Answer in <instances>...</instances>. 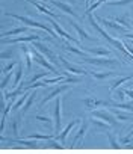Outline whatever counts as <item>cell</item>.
Instances as JSON below:
<instances>
[{"mask_svg":"<svg viewBox=\"0 0 133 154\" xmlns=\"http://www.w3.org/2000/svg\"><path fill=\"white\" fill-rule=\"evenodd\" d=\"M5 15H8V17H12V18H15V20H18V21H21V23H24V24H27V26H30V27H39V29H44L45 32H48L51 36H59L57 33H56V30L54 29H50L47 24H42V23H38V21H33L32 18H29V17H24V15H18V14H12V12H6Z\"/></svg>","mask_w":133,"mask_h":154,"instance_id":"6da1fadb","label":"cell"},{"mask_svg":"<svg viewBox=\"0 0 133 154\" xmlns=\"http://www.w3.org/2000/svg\"><path fill=\"white\" fill-rule=\"evenodd\" d=\"M32 54H33V59L41 65V66H44V69H48V71H51L53 74H60L57 69H56V66L53 65V63H50L47 59H45V56H42V53L41 51H38L36 50V47H32V51H30Z\"/></svg>","mask_w":133,"mask_h":154,"instance_id":"7a4b0ae2","label":"cell"},{"mask_svg":"<svg viewBox=\"0 0 133 154\" xmlns=\"http://www.w3.org/2000/svg\"><path fill=\"white\" fill-rule=\"evenodd\" d=\"M91 116L98 118V119H101V121L110 124L112 127H116V118H115V115L110 113V112H106V110H92V112H91Z\"/></svg>","mask_w":133,"mask_h":154,"instance_id":"3957f363","label":"cell"},{"mask_svg":"<svg viewBox=\"0 0 133 154\" xmlns=\"http://www.w3.org/2000/svg\"><path fill=\"white\" fill-rule=\"evenodd\" d=\"M82 103H83L88 109H91V110H94V109H97V107H110V104H112V101H103V100H97V98H94V97L85 98V100H82Z\"/></svg>","mask_w":133,"mask_h":154,"instance_id":"277c9868","label":"cell"},{"mask_svg":"<svg viewBox=\"0 0 133 154\" xmlns=\"http://www.w3.org/2000/svg\"><path fill=\"white\" fill-rule=\"evenodd\" d=\"M33 47H36L44 56H47V57L50 59V62H53V63L57 65V59H59V57H56V54H54L50 48H47V47H45L44 44H41L39 41H33Z\"/></svg>","mask_w":133,"mask_h":154,"instance_id":"5b68a950","label":"cell"},{"mask_svg":"<svg viewBox=\"0 0 133 154\" xmlns=\"http://www.w3.org/2000/svg\"><path fill=\"white\" fill-rule=\"evenodd\" d=\"M66 89H68V85H65V83H62V82H60V86H57L56 89H53V91H51V92H50V94H48V95H47L41 103H39V107H42L44 104H47L50 100H53V98L59 97V94H62V92H63V91H66Z\"/></svg>","mask_w":133,"mask_h":154,"instance_id":"8992f818","label":"cell"},{"mask_svg":"<svg viewBox=\"0 0 133 154\" xmlns=\"http://www.w3.org/2000/svg\"><path fill=\"white\" fill-rule=\"evenodd\" d=\"M48 21L51 23L53 29L56 30V33H57L59 36H62V38H65V39H68V41H73V42H79V41H77L76 38H73V36H71L68 32H65V30H63V29H62V27H60V26L56 23V20H54V18H51V17H50V18H48Z\"/></svg>","mask_w":133,"mask_h":154,"instance_id":"52a82bcc","label":"cell"},{"mask_svg":"<svg viewBox=\"0 0 133 154\" xmlns=\"http://www.w3.org/2000/svg\"><path fill=\"white\" fill-rule=\"evenodd\" d=\"M32 41H39V35H32V36H18V38H14V39H9V38H2V42L3 44H14V42H32Z\"/></svg>","mask_w":133,"mask_h":154,"instance_id":"ba28073f","label":"cell"},{"mask_svg":"<svg viewBox=\"0 0 133 154\" xmlns=\"http://www.w3.org/2000/svg\"><path fill=\"white\" fill-rule=\"evenodd\" d=\"M83 62L86 63H95V65H115V59H104V57H83Z\"/></svg>","mask_w":133,"mask_h":154,"instance_id":"9c48e42d","label":"cell"},{"mask_svg":"<svg viewBox=\"0 0 133 154\" xmlns=\"http://www.w3.org/2000/svg\"><path fill=\"white\" fill-rule=\"evenodd\" d=\"M86 130H88V122L85 121V122H82V127L77 130V134L74 136V139H73V142H71V146H77L79 140H80V143L83 142V137H85V133H86Z\"/></svg>","mask_w":133,"mask_h":154,"instance_id":"30bf717a","label":"cell"},{"mask_svg":"<svg viewBox=\"0 0 133 154\" xmlns=\"http://www.w3.org/2000/svg\"><path fill=\"white\" fill-rule=\"evenodd\" d=\"M54 130L56 133L60 130V98L56 97V104H54Z\"/></svg>","mask_w":133,"mask_h":154,"instance_id":"8fae6325","label":"cell"},{"mask_svg":"<svg viewBox=\"0 0 133 154\" xmlns=\"http://www.w3.org/2000/svg\"><path fill=\"white\" fill-rule=\"evenodd\" d=\"M79 121H80V119H73V121H71L68 125H66V127L63 128V131H62L60 134H56V139H59V140H60V142L65 145V139H66V136H68V133L73 130V127H74V125H76Z\"/></svg>","mask_w":133,"mask_h":154,"instance_id":"7c38bea8","label":"cell"},{"mask_svg":"<svg viewBox=\"0 0 133 154\" xmlns=\"http://www.w3.org/2000/svg\"><path fill=\"white\" fill-rule=\"evenodd\" d=\"M131 79H133V72H131V74H128V75L121 77V79H116V80L112 83V86H110L109 92H110V94H113V92H115V91H116V89L122 85V83H125V82H128V80H131Z\"/></svg>","mask_w":133,"mask_h":154,"instance_id":"4fadbf2b","label":"cell"},{"mask_svg":"<svg viewBox=\"0 0 133 154\" xmlns=\"http://www.w3.org/2000/svg\"><path fill=\"white\" fill-rule=\"evenodd\" d=\"M100 23L103 26H107V27H112L113 30H118V32H125L127 27H124L122 24H116V21H109L106 18H100Z\"/></svg>","mask_w":133,"mask_h":154,"instance_id":"5bb4252c","label":"cell"},{"mask_svg":"<svg viewBox=\"0 0 133 154\" xmlns=\"http://www.w3.org/2000/svg\"><path fill=\"white\" fill-rule=\"evenodd\" d=\"M50 3H53L56 8H59V9H62L63 12H68L70 15H73V17H76V12L73 11V8L71 6H68V5H65V3H62V2H59V0H48Z\"/></svg>","mask_w":133,"mask_h":154,"instance_id":"9a60e30c","label":"cell"},{"mask_svg":"<svg viewBox=\"0 0 133 154\" xmlns=\"http://www.w3.org/2000/svg\"><path fill=\"white\" fill-rule=\"evenodd\" d=\"M59 60H60V63L68 69L70 72H74V74H86V71H83L82 68H79V66H74V65H71V63H68L63 57H59Z\"/></svg>","mask_w":133,"mask_h":154,"instance_id":"2e32d148","label":"cell"},{"mask_svg":"<svg viewBox=\"0 0 133 154\" xmlns=\"http://www.w3.org/2000/svg\"><path fill=\"white\" fill-rule=\"evenodd\" d=\"M70 24H71V26H73V27L76 29V32H77V33L80 35V38H83V39H88V41H91V39H92V36H89V33H88V32H86L85 29H82V27H80V26H79V24L76 23V21L70 20Z\"/></svg>","mask_w":133,"mask_h":154,"instance_id":"e0dca14e","label":"cell"},{"mask_svg":"<svg viewBox=\"0 0 133 154\" xmlns=\"http://www.w3.org/2000/svg\"><path fill=\"white\" fill-rule=\"evenodd\" d=\"M27 2H30L32 5H35V6H36V9H38L39 12H42V14H45V15H48V17H51V18H54V20L57 18V15H54L53 12H50L48 9H45V8H44L42 5H39V3L36 2V0H27Z\"/></svg>","mask_w":133,"mask_h":154,"instance_id":"ac0fdd59","label":"cell"},{"mask_svg":"<svg viewBox=\"0 0 133 154\" xmlns=\"http://www.w3.org/2000/svg\"><path fill=\"white\" fill-rule=\"evenodd\" d=\"M85 51L91 53V54H98V56H109L110 54V51L107 48H101V47H97V48H86L85 47Z\"/></svg>","mask_w":133,"mask_h":154,"instance_id":"d6986e66","label":"cell"},{"mask_svg":"<svg viewBox=\"0 0 133 154\" xmlns=\"http://www.w3.org/2000/svg\"><path fill=\"white\" fill-rule=\"evenodd\" d=\"M92 125H95V127L98 128L97 133H98L100 130H110V128H112L110 124H107V122H104V121H101V119L98 121V118H97V119H92Z\"/></svg>","mask_w":133,"mask_h":154,"instance_id":"ffe728a7","label":"cell"},{"mask_svg":"<svg viewBox=\"0 0 133 154\" xmlns=\"http://www.w3.org/2000/svg\"><path fill=\"white\" fill-rule=\"evenodd\" d=\"M29 139H36V140H51L54 139V134H39V133H32L27 136Z\"/></svg>","mask_w":133,"mask_h":154,"instance_id":"44dd1931","label":"cell"},{"mask_svg":"<svg viewBox=\"0 0 133 154\" xmlns=\"http://www.w3.org/2000/svg\"><path fill=\"white\" fill-rule=\"evenodd\" d=\"M23 48V51H24V54H26V68H27V72H30L32 71V53H29L27 51V47H21Z\"/></svg>","mask_w":133,"mask_h":154,"instance_id":"7402d4cb","label":"cell"},{"mask_svg":"<svg viewBox=\"0 0 133 154\" xmlns=\"http://www.w3.org/2000/svg\"><path fill=\"white\" fill-rule=\"evenodd\" d=\"M110 107H113V109H125V110H128V112H133V104H131V103H119V104L112 103Z\"/></svg>","mask_w":133,"mask_h":154,"instance_id":"603a6c76","label":"cell"},{"mask_svg":"<svg viewBox=\"0 0 133 154\" xmlns=\"http://www.w3.org/2000/svg\"><path fill=\"white\" fill-rule=\"evenodd\" d=\"M27 30V27H17V29H12V30H9V32H3L2 33V36H12V35H20V33H23V32H26Z\"/></svg>","mask_w":133,"mask_h":154,"instance_id":"cb8c5ba5","label":"cell"},{"mask_svg":"<svg viewBox=\"0 0 133 154\" xmlns=\"http://www.w3.org/2000/svg\"><path fill=\"white\" fill-rule=\"evenodd\" d=\"M35 97H36V91H33V92H32V95H29V98H27L26 104H24V106H23V109H21V113H26V112L29 110V107L32 106V103H33Z\"/></svg>","mask_w":133,"mask_h":154,"instance_id":"d4e9b609","label":"cell"},{"mask_svg":"<svg viewBox=\"0 0 133 154\" xmlns=\"http://www.w3.org/2000/svg\"><path fill=\"white\" fill-rule=\"evenodd\" d=\"M92 77H95V79H98V80H103V79H107V77H110V75H113V72L112 71H107V72H95V71H92V72H89Z\"/></svg>","mask_w":133,"mask_h":154,"instance_id":"484cf974","label":"cell"},{"mask_svg":"<svg viewBox=\"0 0 133 154\" xmlns=\"http://www.w3.org/2000/svg\"><path fill=\"white\" fill-rule=\"evenodd\" d=\"M21 77H23V68H21V63L17 65V69H15V80H14V85L12 86H17L21 80Z\"/></svg>","mask_w":133,"mask_h":154,"instance_id":"4316f807","label":"cell"},{"mask_svg":"<svg viewBox=\"0 0 133 154\" xmlns=\"http://www.w3.org/2000/svg\"><path fill=\"white\" fill-rule=\"evenodd\" d=\"M12 74H15V72H8V74H5L3 80H2V85H0V89H2V91H5V88H6V85L9 83V79H11Z\"/></svg>","mask_w":133,"mask_h":154,"instance_id":"83f0119b","label":"cell"},{"mask_svg":"<svg viewBox=\"0 0 133 154\" xmlns=\"http://www.w3.org/2000/svg\"><path fill=\"white\" fill-rule=\"evenodd\" d=\"M65 48L68 50V51H73V53H76V54L82 56V57H85V56H86V51H80V50H77V48H76V47H73V45H65Z\"/></svg>","mask_w":133,"mask_h":154,"instance_id":"f1b7e54d","label":"cell"},{"mask_svg":"<svg viewBox=\"0 0 133 154\" xmlns=\"http://www.w3.org/2000/svg\"><path fill=\"white\" fill-rule=\"evenodd\" d=\"M113 21H116L118 24H122V26H124V27H127V29L130 27V24H128V21H127V18H125V17H115V18H113Z\"/></svg>","mask_w":133,"mask_h":154,"instance_id":"f546056e","label":"cell"},{"mask_svg":"<svg viewBox=\"0 0 133 154\" xmlns=\"http://www.w3.org/2000/svg\"><path fill=\"white\" fill-rule=\"evenodd\" d=\"M106 134H107V137H109V142H110V146H112V148H116V149H118V148H119L121 145H118V142L115 140V137H113V134H112V133H109V131H107Z\"/></svg>","mask_w":133,"mask_h":154,"instance_id":"4dcf8cb0","label":"cell"},{"mask_svg":"<svg viewBox=\"0 0 133 154\" xmlns=\"http://www.w3.org/2000/svg\"><path fill=\"white\" fill-rule=\"evenodd\" d=\"M128 3H133V0H116V2H110L112 6H124Z\"/></svg>","mask_w":133,"mask_h":154,"instance_id":"1f68e13d","label":"cell"},{"mask_svg":"<svg viewBox=\"0 0 133 154\" xmlns=\"http://www.w3.org/2000/svg\"><path fill=\"white\" fill-rule=\"evenodd\" d=\"M115 116L118 118V119H122V121H131V116L130 115H124V113H121V112H115Z\"/></svg>","mask_w":133,"mask_h":154,"instance_id":"d6a6232c","label":"cell"},{"mask_svg":"<svg viewBox=\"0 0 133 154\" xmlns=\"http://www.w3.org/2000/svg\"><path fill=\"white\" fill-rule=\"evenodd\" d=\"M35 118H36V119H38V121H41V122H45V124H48V125H50V127H51V122H50V121H51V119H50V118H48V116H41V115H36V116H35Z\"/></svg>","mask_w":133,"mask_h":154,"instance_id":"836d02e7","label":"cell"},{"mask_svg":"<svg viewBox=\"0 0 133 154\" xmlns=\"http://www.w3.org/2000/svg\"><path fill=\"white\" fill-rule=\"evenodd\" d=\"M12 54H14V50H8V51H3L2 54H0V57H2V59L5 60V59H11V57H12Z\"/></svg>","mask_w":133,"mask_h":154,"instance_id":"e575fe53","label":"cell"},{"mask_svg":"<svg viewBox=\"0 0 133 154\" xmlns=\"http://www.w3.org/2000/svg\"><path fill=\"white\" fill-rule=\"evenodd\" d=\"M17 65H18V63H17V62H15V60H14V62H12V63H9V65H8V66H5V68H3V69H2V72H3V74H8V72H9V71H11V69H12V68H14V66H17Z\"/></svg>","mask_w":133,"mask_h":154,"instance_id":"d590c367","label":"cell"},{"mask_svg":"<svg viewBox=\"0 0 133 154\" xmlns=\"http://www.w3.org/2000/svg\"><path fill=\"white\" fill-rule=\"evenodd\" d=\"M12 131H14V134H18V116L14 118V121H12Z\"/></svg>","mask_w":133,"mask_h":154,"instance_id":"8d00e7d4","label":"cell"},{"mask_svg":"<svg viewBox=\"0 0 133 154\" xmlns=\"http://www.w3.org/2000/svg\"><path fill=\"white\" fill-rule=\"evenodd\" d=\"M122 91H124V94H125L128 98H131V100H133V91H131V89H122Z\"/></svg>","mask_w":133,"mask_h":154,"instance_id":"74e56055","label":"cell"},{"mask_svg":"<svg viewBox=\"0 0 133 154\" xmlns=\"http://www.w3.org/2000/svg\"><path fill=\"white\" fill-rule=\"evenodd\" d=\"M125 38H127V39H133V33H130V35H125Z\"/></svg>","mask_w":133,"mask_h":154,"instance_id":"f35d334b","label":"cell"},{"mask_svg":"<svg viewBox=\"0 0 133 154\" xmlns=\"http://www.w3.org/2000/svg\"><path fill=\"white\" fill-rule=\"evenodd\" d=\"M130 142H131V143H133V136H131V140H130Z\"/></svg>","mask_w":133,"mask_h":154,"instance_id":"ab89813d","label":"cell"},{"mask_svg":"<svg viewBox=\"0 0 133 154\" xmlns=\"http://www.w3.org/2000/svg\"><path fill=\"white\" fill-rule=\"evenodd\" d=\"M94 2H98V0H94Z\"/></svg>","mask_w":133,"mask_h":154,"instance_id":"60d3db41","label":"cell"},{"mask_svg":"<svg viewBox=\"0 0 133 154\" xmlns=\"http://www.w3.org/2000/svg\"><path fill=\"white\" fill-rule=\"evenodd\" d=\"M131 127H133V125H131Z\"/></svg>","mask_w":133,"mask_h":154,"instance_id":"b9f144b4","label":"cell"}]
</instances>
